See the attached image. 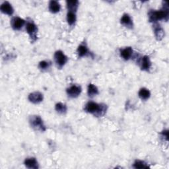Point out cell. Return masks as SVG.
Returning <instances> with one entry per match:
<instances>
[{
  "instance_id": "1",
  "label": "cell",
  "mask_w": 169,
  "mask_h": 169,
  "mask_svg": "<svg viewBox=\"0 0 169 169\" xmlns=\"http://www.w3.org/2000/svg\"><path fill=\"white\" fill-rule=\"evenodd\" d=\"M106 105L98 104L94 102H89L85 105V110L89 113L93 114L98 116L104 114L106 110Z\"/></svg>"
},
{
  "instance_id": "2",
  "label": "cell",
  "mask_w": 169,
  "mask_h": 169,
  "mask_svg": "<svg viewBox=\"0 0 169 169\" xmlns=\"http://www.w3.org/2000/svg\"><path fill=\"white\" fill-rule=\"evenodd\" d=\"M150 22H156L160 20L167 21L168 18V8L159 11H151L149 13Z\"/></svg>"
},
{
  "instance_id": "3",
  "label": "cell",
  "mask_w": 169,
  "mask_h": 169,
  "mask_svg": "<svg viewBox=\"0 0 169 169\" xmlns=\"http://www.w3.org/2000/svg\"><path fill=\"white\" fill-rule=\"evenodd\" d=\"M30 124L34 129L37 130H40L45 131L46 130V127L44 125L43 121L41 118L39 116H33L30 118Z\"/></svg>"
},
{
  "instance_id": "4",
  "label": "cell",
  "mask_w": 169,
  "mask_h": 169,
  "mask_svg": "<svg viewBox=\"0 0 169 169\" xmlns=\"http://www.w3.org/2000/svg\"><path fill=\"white\" fill-rule=\"evenodd\" d=\"M54 60L58 66L62 67L67 61V57L64 54L63 52L58 50L54 54Z\"/></svg>"
},
{
  "instance_id": "5",
  "label": "cell",
  "mask_w": 169,
  "mask_h": 169,
  "mask_svg": "<svg viewBox=\"0 0 169 169\" xmlns=\"http://www.w3.org/2000/svg\"><path fill=\"white\" fill-rule=\"evenodd\" d=\"M26 30L27 33L30 35V38L33 40H36V33H37V27L33 22H29L27 24Z\"/></svg>"
},
{
  "instance_id": "6",
  "label": "cell",
  "mask_w": 169,
  "mask_h": 169,
  "mask_svg": "<svg viewBox=\"0 0 169 169\" xmlns=\"http://www.w3.org/2000/svg\"><path fill=\"white\" fill-rule=\"evenodd\" d=\"M81 92V88L80 86L73 85L71 86L70 88L67 89V93L69 97L71 98H76L77 97Z\"/></svg>"
},
{
  "instance_id": "7",
  "label": "cell",
  "mask_w": 169,
  "mask_h": 169,
  "mask_svg": "<svg viewBox=\"0 0 169 169\" xmlns=\"http://www.w3.org/2000/svg\"><path fill=\"white\" fill-rule=\"evenodd\" d=\"M11 26L14 30H20L24 26L25 21L20 17H14L11 20Z\"/></svg>"
},
{
  "instance_id": "8",
  "label": "cell",
  "mask_w": 169,
  "mask_h": 169,
  "mask_svg": "<svg viewBox=\"0 0 169 169\" xmlns=\"http://www.w3.org/2000/svg\"><path fill=\"white\" fill-rule=\"evenodd\" d=\"M29 100L34 104H38L42 101L43 95L40 92H34L30 93L29 96Z\"/></svg>"
},
{
  "instance_id": "9",
  "label": "cell",
  "mask_w": 169,
  "mask_h": 169,
  "mask_svg": "<svg viewBox=\"0 0 169 169\" xmlns=\"http://www.w3.org/2000/svg\"><path fill=\"white\" fill-rule=\"evenodd\" d=\"M0 10H1L2 13L8 15H13L14 12L13 7H12L11 5L8 2H5L2 4L1 7H0Z\"/></svg>"
},
{
  "instance_id": "10",
  "label": "cell",
  "mask_w": 169,
  "mask_h": 169,
  "mask_svg": "<svg viewBox=\"0 0 169 169\" xmlns=\"http://www.w3.org/2000/svg\"><path fill=\"white\" fill-rule=\"evenodd\" d=\"M121 23L128 28L131 29L133 28V22L130 16L128 14H124L123 15L122 17L121 18Z\"/></svg>"
},
{
  "instance_id": "11",
  "label": "cell",
  "mask_w": 169,
  "mask_h": 169,
  "mask_svg": "<svg viewBox=\"0 0 169 169\" xmlns=\"http://www.w3.org/2000/svg\"><path fill=\"white\" fill-rule=\"evenodd\" d=\"M24 165L29 168H34L36 169L39 168L38 162L35 158H28L24 161Z\"/></svg>"
},
{
  "instance_id": "12",
  "label": "cell",
  "mask_w": 169,
  "mask_h": 169,
  "mask_svg": "<svg viewBox=\"0 0 169 169\" xmlns=\"http://www.w3.org/2000/svg\"><path fill=\"white\" fill-rule=\"evenodd\" d=\"M133 53V50L131 47H126L120 51V55L125 60H128Z\"/></svg>"
},
{
  "instance_id": "13",
  "label": "cell",
  "mask_w": 169,
  "mask_h": 169,
  "mask_svg": "<svg viewBox=\"0 0 169 169\" xmlns=\"http://www.w3.org/2000/svg\"><path fill=\"white\" fill-rule=\"evenodd\" d=\"M60 4L56 1H50L49 3V10L53 13H56L60 10Z\"/></svg>"
},
{
  "instance_id": "14",
  "label": "cell",
  "mask_w": 169,
  "mask_h": 169,
  "mask_svg": "<svg viewBox=\"0 0 169 169\" xmlns=\"http://www.w3.org/2000/svg\"><path fill=\"white\" fill-rule=\"evenodd\" d=\"M151 61H150L149 58L148 56H144L142 58L141 60V67L142 70L145 71H148L149 69L151 67Z\"/></svg>"
},
{
  "instance_id": "15",
  "label": "cell",
  "mask_w": 169,
  "mask_h": 169,
  "mask_svg": "<svg viewBox=\"0 0 169 169\" xmlns=\"http://www.w3.org/2000/svg\"><path fill=\"white\" fill-rule=\"evenodd\" d=\"M154 31H155V36H156V38L157 39V40H161L163 39V37L165 36V31L160 26H158V25L156 26L155 27Z\"/></svg>"
},
{
  "instance_id": "16",
  "label": "cell",
  "mask_w": 169,
  "mask_h": 169,
  "mask_svg": "<svg viewBox=\"0 0 169 169\" xmlns=\"http://www.w3.org/2000/svg\"><path fill=\"white\" fill-rule=\"evenodd\" d=\"M66 3H67V8L68 10H70L69 11L74 12L75 13V12H76V10L77 9L78 4H79L78 1H67Z\"/></svg>"
},
{
  "instance_id": "17",
  "label": "cell",
  "mask_w": 169,
  "mask_h": 169,
  "mask_svg": "<svg viewBox=\"0 0 169 169\" xmlns=\"http://www.w3.org/2000/svg\"><path fill=\"white\" fill-rule=\"evenodd\" d=\"M67 21L70 25H73L76 21V15L74 12L69 11L67 14Z\"/></svg>"
},
{
  "instance_id": "18",
  "label": "cell",
  "mask_w": 169,
  "mask_h": 169,
  "mask_svg": "<svg viewBox=\"0 0 169 169\" xmlns=\"http://www.w3.org/2000/svg\"><path fill=\"white\" fill-rule=\"evenodd\" d=\"M138 95H139V97L142 100H147L150 97L151 93H150V92L148 89H147L145 88H142L140 90Z\"/></svg>"
},
{
  "instance_id": "19",
  "label": "cell",
  "mask_w": 169,
  "mask_h": 169,
  "mask_svg": "<svg viewBox=\"0 0 169 169\" xmlns=\"http://www.w3.org/2000/svg\"><path fill=\"white\" fill-rule=\"evenodd\" d=\"M87 92H88V95L89 97H93L97 95L98 93V90L95 85H94L92 84H89L88 86V91H87Z\"/></svg>"
},
{
  "instance_id": "20",
  "label": "cell",
  "mask_w": 169,
  "mask_h": 169,
  "mask_svg": "<svg viewBox=\"0 0 169 169\" xmlns=\"http://www.w3.org/2000/svg\"><path fill=\"white\" fill-rule=\"evenodd\" d=\"M77 53L79 57H83L88 53V49L85 45H81L77 48Z\"/></svg>"
},
{
  "instance_id": "21",
  "label": "cell",
  "mask_w": 169,
  "mask_h": 169,
  "mask_svg": "<svg viewBox=\"0 0 169 169\" xmlns=\"http://www.w3.org/2000/svg\"><path fill=\"white\" fill-rule=\"evenodd\" d=\"M55 108V110L57 111L58 113H60V114H64L67 111V106L65 104H62L61 103L56 104Z\"/></svg>"
},
{
  "instance_id": "22",
  "label": "cell",
  "mask_w": 169,
  "mask_h": 169,
  "mask_svg": "<svg viewBox=\"0 0 169 169\" xmlns=\"http://www.w3.org/2000/svg\"><path fill=\"white\" fill-rule=\"evenodd\" d=\"M134 167L135 168H147L149 166L145 164V162L142 161H136L134 164Z\"/></svg>"
},
{
  "instance_id": "23",
  "label": "cell",
  "mask_w": 169,
  "mask_h": 169,
  "mask_svg": "<svg viewBox=\"0 0 169 169\" xmlns=\"http://www.w3.org/2000/svg\"><path fill=\"white\" fill-rule=\"evenodd\" d=\"M39 68L41 70H46L50 66V63L47 61H42L39 63Z\"/></svg>"
}]
</instances>
